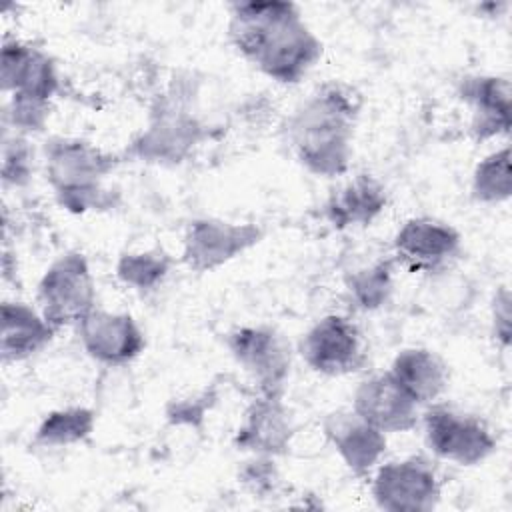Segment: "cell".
Masks as SVG:
<instances>
[{
    "label": "cell",
    "instance_id": "7402d4cb",
    "mask_svg": "<svg viewBox=\"0 0 512 512\" xmlns=\"http://www.w3.org/2000/svg\"><path fill=\"white\" fill-rule=\"evenodd\" d=\"M510 190V148L504 146L476 166L472 176V196L482 204H498L510 198Z\"/></svg>",
    "mask_w": 512,
    "mask_h": 512
},
{
    "label": "cell",
    "instance_id": "484cf974",
    "mask_svg": "<svg viewBox=\"0 0 512 512\" xmlns=\"http://www.w3.org/2000/svg\"><path fill=\"white\" fill-rule=\"evenodd\" d=\"M494 332H496V338H500V342L504 346H508V342H510V294H508V288H502L494 300Z\"/></svg>",
    "mask_w": 512,
    "mask_h": 512
},
{
    "label": "cell",
    "instance_id": "7c38bea8",
    "mask_svg": "<svg viewBox=\"0 0 512 512\" xmlns=\"http://www.w3.org/2000/svg\"><path fill=\"white\" fill-rule=\"evenodd\" d=\"M294 428L282 396L258 394L246 408L236 432V446L256 456H276L286 452Z\"/></svg>",
    "mask_w": 512,
    "mask_h": 512
},
{
    "label": "cell",
    "instance_id": "d4e9b609",
    "mask_svg": "<svg viewBox=\"0 0 512 512\" xmlns=\"http://www.w3.org/2000/svg\"><path fill=\"white\" fill-rule=\"evenodd\" d=\"M32 152L28 142L20 136L14 140H4V160H2V176L6 182L24 184L32 172Z\"/></svg>",
    "mask_w": 512,
    "mask_h": 512
},
{
    "label": "cell",
    "instance_id": "d6986e66",
    "mask_svg": "<svg viewBox=\"0 0 512 512\" xmlns=\"http://www.w3.org/2000/svg\"><path fill=\"white\" fill-rule=\"evenodd\" d=\"M384 206V188L370 176H358L332 194L326 204V214L336 228H348L370 224Z\"/></svg>",
    "mask_w": 512,
    "mask_h": 512
},
{
    "label": "cell",
    "instance_id": "30bf717a",
    "mask_svg": "<svg viewBox=\"0 0 512 512\" xmlns=\"http://www.w3.org/2000/svg\"><path fill=\"white\" fill-rule=\"evenodd\" d=\"M420 408L390 372L362 380L352 398V410L384 434L412 430L420 420Z\"/></svg>",
    "mask_w": 512,
    "mask_h": 512
},
{
    "label": "cell",
    "instance_id": "277c9868",
    "mask_svg": "<svg viewBox=\"0 0 512 512\" xmlns=\"http://www.w3.org/2000/svg\"><path fill=\"white\" fill-rule=\"evenodd\" d=\"M36 302L56 330L78 326L96 308V284L86 256L68 252L56 258L38 282Z\"/></svg>",
    "mask_w": 512,
    "mask_h": 512
},
{
    "label": "cell",
    "instance_id": "9a60e30c",
    "mask_svg": "<svg viewBox=\"0 0 512 512\" xmlns=\"http://www.w3.org/2000/svg\"><path fill=\"white\" fill-rule=\"evenodd\" d=\"M460 248V234L432 218H412L394 236V252L412 270H432Z\"/></svg>",
    "mask_w": 512,
    "mask_h": 512
},
{
    "label": "cell",
    "instance_id": "7a4b0ae2",
    "mask_svg": "<svg viewBox=\"0 0 512 512\" xmlns=\"http://www.w3.org/2000/svg\"><path fill=\"white\" fill-rule=\"evenodd\" d=\"M360 100L352 88L328 82L310 94L288 120V142L296 158L318 176L348 168Z\"/></svg>",
    "mask_w": 512,
    "mask_h": 512
},
{
    "label": "cell",
    "instance_id": "ac0fdd59",
    "mask_svg": "<svg viewBox=\"0 0 512 512\" xmlns=\"http://www.w3.org/2000/svg\"><path fill=\"white\" fill-rule=\"evenodd\" d=\"M388 372L420 406L432 404L448 384L446 364L426 348L398 352Z\"/></svg>",
    "mask_w": 512,
    "mask_h": 512
},
{
    "label": "cell",
    "instance_id": "9c48e42d",
    "mask_svg": "<svg viewBox=\"0 0 512 512\" xmlns=\"http://www.w3.org/2000/svg\"><path fill=\"white\" fill-rule=\"evenodd\" d=\"M262 238L256 224L200 218L190 222L184 236V262L196 272H210L246 252Z\"/></svg>",
    "mask_w": 512,
    "mask_h": 512
},
{
    "label": "cell",
    "instance_id": "3957f363",
    "mask_svg": "<svg viewBox=\"0 0 512 512\" xmlns=\"http://www.w3.org/2000/svg\"><path fill=\"white\" fill-rule=\"evenodd\" d=\"M46 178L62 206L72 212L96 208L102 182L114 170V158L80 138H54L46 144Z\"/></svg>",
    "mask_w": 512,
    "mask_h": 512
},
{
    "label": "cell",
    "instance_id": "ba28073f",
    "mask_svg": "<svg viewBox=\"0 0 512 512\" xmlns=\"http://www.w3.org/2000/svg\"><path fill=\"white\" fill-rule=\"evenodd\" d=\"M300 356L320 374L342 376L356 372L364 360V342L356 324L344 316L320 318L300 340Z\"/></svg>",
    "mask_w": 512,
    "mask_h": 512
},
{
    "label": "cell",
    "instance_id": "cb8c5ba5",
    "mask_svg": "<svg viewBox=\"0 0 512 512\" xmlns=\"http://www.w3.org/2000/svg\"><path fill=\"white\" fill-rule=\"evenodd\" d=\"M348 290L358 306L374 310L382 306L392 292V268L390 262H378L368 268L356 270L348 278Z\"/></svg>",
    "mask_w": 512,
    "mask_h": 512
},
{
    "label": "cell",
    "instance_id": "52a82bcc",
    "mask_svg": "<svg viewBox=\"0 0 512 512\" xmlns=\"http://www.w3.org/2000/svg\"><path fill=\"white\" fill-rule=\"evenodd\" d=\"M372 496L382 510L428 512L440 500V482L428 460L410 456L386 462L376 470Z\"/></svg>",
    "mask_w": 512,
    "mask_h": 512
},
{
    "label": "cell",
    "instance_id": "ffe728a7",
    "mask_svg": "<svg viewBox=\"0 0 512 512\" xmlns=\"http://www.w3.org/2000/svg\"><path fill=\"white\" fill-rule=\"evenodd\" d=\"M96 426V414L84 406L52 410L38 424L34 444L46 448L72 446L86 440Z\"/></svg>",
    "mask_w": 512,
    "mask_h": 512
},
{
    "label": "cell",
    "instance_id": "5b68a950",
    "mask_svg": "<svg viewBox=\"0 0 512 512\" xmlns=\"http://www.w3.org/2000/svg\"><path fill=\"white\" fill-rule=\"evenodd\" d=\"M420 416L426 446L442 460L458 466H474L486 460L496 448L492 432L474 416L434 402Z\"/></svg>",
    "mask_w": 512,
    "mask_h": 512
},
{
    "label": "cell",
    "instance_id": "e0dca14e",
    "mask_svg": "<svg viewBox=\"0 0 512 512\" xmlns=\"http://www.w3.org/2000/svg\"><path fill=\"white\" fill-rule=\"evenodd\" d=\"M462 98L472 104V130L492 138L510 128V82L500 76H468L462 82Z\"/></svg>",
    "mask_w": 512,
    "mask_h": 512
},
{
    "label": "cell",
    "instance_id": "603a6c76",
    "mask_svg": "<svg viewBox=\"0 0 512 512\" xmlns=\"http://www.w3.org/2000/svg\"><path fill=\"white\" fill-rule=\"evenodd\" d=\"M170 260L158 252H128L116 264L118 278L136 290H150L168 274Z\"/></svg>",
    "mask_w": 512,
    "mask_h": 512
},
{
    "label": "cell",
    "instance_id": "4fadbf2b",
    "mask_svg": "<svg viewBox=\"0 0 512 512\" xmlns=\"http://www.w3.org/2000/svg\"><path fill=\"white\" fill-rule=\"evenodd\" d=\"M2 90L18 98L48 102L58 88L52 58L28 44L6 42L2 48Z\"/></svg>",
    "mask_w": 512,
    "mask_h": 512
},
{
    "label": "cell",
    "instance_id": "8fae6325",
    "mask_svg": "<svg viewBox=\"0 0 512 512\" xmlns=\"http://www.w3.org/2000/svg\"><path fill=\"white\" fill-rule=\"evenodd\" d=\"M84 352L96 362L122 366L134 360L146 346L136 320L126 312H108L94 308L76 326Z\"/></svg>",
    "mask_w": 512,
    "mask_h": 512
},
{
    "label": "cell",
    "instance_id": "44dd1931",
    "mask_svg": "<svg viewBox=\"0 0 512 512\" xmlns=\"http://www.w3.org/2000/svg\"><path fill=\"white\" fill-rule=\"evenodd\" d=\"M196 124L182 116H164L142 136L136 144L148 158H174L178 160L182 152L194 142Z\"/></svg>",
    "mask_w": 512,
    "mask_h": 512
},
{
    "label": "cell",
    "instance_id": "5bb4252c",
    "mask_svg": "<svg viewBox=\"0 0 512 512\" xmlns=\"http://www.w3.org/2000/svg\"><path fill=\"white\" fill-rule=\"evenodd\" d=\"M324 434L358 476H366L386 450V434L360 418L354 410H338L326 416Z\"/></svg>",
    "mask_w": 512,
    "mask_h": 512
},
{
    "label": "cell",
    "instance_id": "2e32d148",
    "mask_svg": "<svg viewBox=\"0 0 512 512\" xmlns=\"http://www.w3.org/2000/svg\"><path fill=\"white\" fill-rule=\"evenodd\" d=\"M56 328L42 316L38 308L26 302L2 304L0 352L4 362H20L40 352L54 336Z\"/></svg>",
    "mask_w": 512,
    "mask_h": 512
},
{
    "label": "cell",
    "instance_id": "6da1fadb",
    "mask_svg": "<svg viewBox=\"0 0 512 512\" xmlns=\"http://www.w3.org/2000/svg\"><path fill=\"white\" fill-rule=\"evenodd\" d=\"M232 46L276 82L294 84L318 62L322 44L292 2H238L230 8Z\"/></svg>",
    "mask_w": 512,
    "mask_h": 512
},
{
    "label": "cell",
    "instance_id": "8992f818",
    "mask_svg": "<svg viewBox=\"0 0 512 512\" xmlns=\"http://www.w3.org/2000/svg\"><path fill=\"white\" fill-rule=\"evenodd\" d=\"M228 348L258 394L282 396L290 374V346L282 334L268 326H242L228 336Z\"/></svg>",
    "mask_w": 512,
    "mask_h": 512
}]
</instances>
